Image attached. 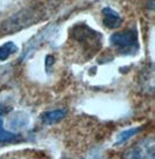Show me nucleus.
I'll use <instances>...</instances> for the list:
<instances>
[{
    "label": "nucleus",
    "instance_id": "nucleus-7",
    "mask_svg": "<svg viewBox=\"0 0 155 159\" xmlns=\"http://www.w3.org/2000/svg\"><path fill=\"white\" fill-rule=\"evenodd\" d=\"M140 85L146 94L152 95L154 91V68L153 65L145 67L140 76Z\"/></svg>",
    "mask_w": 155,
    "mask_h": 159
},
{
    "label": "nucleus",
    "instance_id": "nucleus-9",
    "mask_svg": "<svg viewBox=\"0 0 155 159\" xmlns=\"http://www.w3.org/2000/svg\"><path fill=\"white\" fill-rule=\"evenodd\" d=\"M2 114H4V107L0 104V143L10 142V140L16 139L18 137H19L16 134H13V132L7 131L6 129H4V125H2V118H1Z\"/></svg>",
    "mask_w": 155,
    "mask_h": 159
},
{
    "label": "nucleus",
    "instance_id": "nucleus-10",
    "mask_svg": "<svg viewBox=\"0 0 155 159\" xmlns=\"http://www.w3.org/2000/svg\"><path fill=\"white\" fill-rule=\"evenodd\" d=\"M18 52V46L14 42H6L0 46V61H5L10 57L12 54H15Z\"/></svg>",
    "mask_w": 155,
    "mask_h": 159
},
{
    "label": "nucleus",
    "instance_id": "nucleus-12",
    "mask_svg": "<svg viewBox=\"0 0 155 159\" xmlns=\"http://www.w3.org/2000/svg\"><path fill=\"white\" fill-rule=\"evenodd\" d=\"M54 62H55L54 56L53 55H47V57H45V71L47 73H50V69L54 65Z\"/></svg>",
    "mask_w": 155,
    "mask_h": 159
},
{
    "label": "nucleus",
    "instance_id": "nucleus-13",
    "mask_svg": "<svg viewBox=\"0 0 155 159\" xmlns=\"http://www.w3.org/2000/svg\"><path fill=\"white\" fill-rule=\"evenodd\" d=\"M153 2H154V0H150V2H149V10H153V8H154V6H153Z\"/></svg>",
    "mask_w": 155,
    "mask_h": 159
},
{
    "label": "nucleus",
    "instance_id": "nucleus-4",
    "mask_svg": "<svg viewBox=\"0 0 155 159\" xmlns=\"http://www.w3.org/2000/svg\"><path fill=\"white\" fill-rule=\"evenodd\" d=\"M71 36L75 40H77L82 46L89 47V48L91 47L98 48L100 46V41H101V35L98 32H96L91 27L84 25L75 26L71 30Z\"/></svg>",
    "mask_w": 155,
    "mask_h": 159
},
{
    "label": "nucleus",
    "instance_id": "nucleus-2",
    "mask_svg": "<svg viewBox=\"0 0 155 159\" xmlns=\"http://www.w3.org/2000/svg\"><path fill=\"white\" fill-rule=\"evenodd\" d=\"M112 46L118 49V53L124 55H133L139 49L138 32L135 30H127L124 32H115L111 35Z\"/></svg>",
    "mask_w": 155,
    "mask_h": 159
},
{
    "label": "nucleus",
    "instance_id": "nucleus-5",
    "mask_svg": "<svg viewBox=\"0 0 155 159\" xmlns=\"http://www.w3.org/2000/svg\"><path fill=\"white\" fill-rule=\"evenodd\" d=\"M55 30H56L55 25L51 24V25L47 26L45 30H42L41 32H39L35 36H33V38L26 43L25 48H24V53L21 55V61L27 60L28 57H30L33 53H35L36 50L40 48L42 43H45V41L54 34Z\"/></svg>",
    "mask_w": 155,
    "mask_h": 159
},
{
    "label": "nucleus",
    "instance_id": "nucleus-8",
    "mask_svg": "<svg viewBox=\"0 0 155 159\" xmlns=\"http://www.w3.org/2000/svg\"><path fill=\"white\" fill-rule=\"evenodd\" d=\"M67 114H68L67 109H55L45 112L41 118L45 124H54V123L62 120L67 116Z\"/></svg>",
    "mask_w": 155,
    "mask_h": 159
},
{
    "label": "nucleus",
    "instance_id": "nucleus-14",
    "mask_svg": "<svg viewBox=\"0 0 155 159\" xmlns=\"http://www.w3.org/2000/svg\"><path fill=\"white\" fill-rule=\"evenodd\" d=\"M62 159H71V158H68V157H64V158H62Z\"/></svg>",
    "mask_w": 155,
    "mask_h": 159
},
{
    "label": "nucleus",
    "instance_id": "nucleus-3",
    "mask_svg": "<svg viewBox=\"0 0 155 159\" xmlns=\"http://www.w3.org/2000/svg\"><path fill=\"white\" fill-rule=\"evenodd\" d=\"M124 159H155V142L153 137L142 139L128 149Z\"/></svg>",
    "mask_w": 155,
    "mask_h": 159
},
{
    "label": "nucleus",
    "instance_id": "nucleus-6",
    "mask_svg": "<svg viewBox=\"0 0 155 159\" xmlns=\"http://www.w3.org/2000/svg\"><path fill=\"white\" fill-rule=\"evenodd\" d=\"M103 15H104V19H103V24L106 28H110V30H117L119 28L121 24H123V19L121 16L118 14V12H115L114 10H112L111 7H104L103 8Z\"/></svg>",
    "mask_w": 155,
    "mask_h": 159
},
{
    "label": "nucleus",
    "instance_id": "nucleus-11",
    "mask_svg": "<svg viewBox=\"0 0 155 159\" xmlns=\"http://www.w3.org/2000/svg\"><path fill=\"white\" fill-rule=\"evenodd\" d=\"M141 130H142V126H139V128H132V129H127L121 131L118 137H117V142H115V145H121L123 143H125L126 140H128L130 138L134 137L136 134H139Z\"/></svg>",
    "mask_w": 155,
    "mask_h": 159
},
{
    "label": "nucleus",
    "instance_id": "nucleus-1",
    "mask_svg": "<svg viewBox=\"0 0 155 159\" xmlns=\"http://www.w3.org/2000/svg\"><path fill=\"white\" fill-rule=\"evenodd\" d=\"M41 18H42V8H39L37 6L24 8L5 20L2 25L0 26V30L6 34L19 32L36 24L37 21H40Z\"/></svg>",
    "mask_w": 155,
    "mask_h": 159
}]
</instances>
